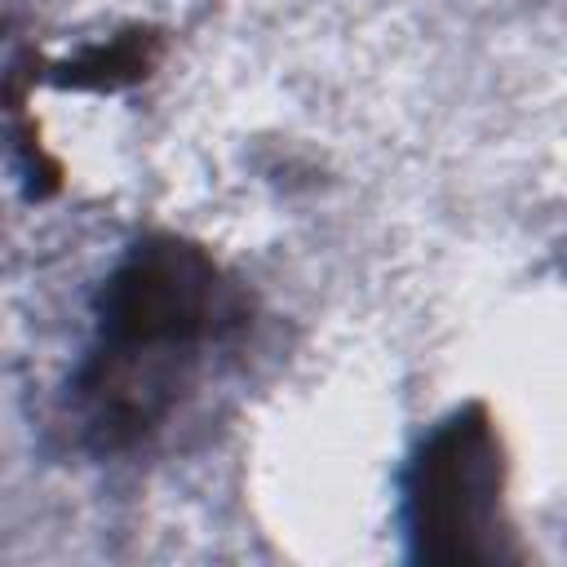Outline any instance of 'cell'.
Wrapping results in <instances>:
<instances>
[{
	"label": "cell",
	"mask_w": 567,
	"mask_h": 567,
	"mask_svg": "<svg viewBox=\"0 0 567 567\" xmlns=\"http://www.w3.org/2000/svg\"><path fill=\"white\" fill-rule=\"evenodd\" d=\"M155 58H159V40L151 31H128V35H115L111 44L84 49L75 62L62 66L66 75L58 80L75 89H124V84L146 80Z\"/></svg>",
	"instance_id": "obj_3"
},
{
	"label": "cell",
	"mask_w": 567,
	"mask_h": 567,
	"mask_svg": "<svg viewBox=\"0 0 567 567\" xmlns=\"http://www.w3.org/2000/svg\"><path fill=\"white\" fill-rule=\"evenodd\" d=\"M509 452L487 403H461L412 447L399 496L408 558L439 567L514 563L523 545L505 514Z\"/></svg>",
	"instance_id": "obj_2"
},
{
	"label": "cell",
	"mask_w": 567,
	"mask_h": 567,
	"mask_svg": "<svg viewBox=\"0 0 567 567\" xmlns=\"http://www.w3.org/2000/svg\"><path fill=\"white\" fill-rule=\"evenodd\" d=\"M248 319L244 288L204 244L173 230L142 235L102 279L93 337L66 385L80 443L97 456L146 447Z\"/></svg>",
	"instance_id": "obj_1"
}]
</instances>
